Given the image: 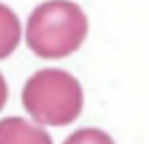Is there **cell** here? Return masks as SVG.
<instances>
[{
  "instance_id": "obj_1",
  "label": "cell",
  "mask_w": 149,
  "mask_h": 144,
  "mask_svg": "<svg viewBox=\"0 0 149 144\" xmlns=\"http://www.w3.org/2000/svg\"><path fill=\"white\" fill-rule=\"evenodd\" d=\"M88 33L84 9L70 0H47L33 9L26 26V42L40 58H65L74 53Z\"/></svg>"
},
{
  "instance_id": "obj_6",
  "label": "cell",
  "mask_w": 149,
  "mask_h": 144,
  "mask_svg": "<svg viewBox=\"0 0 149 144\" xmlns=\"http://www.w3.org/2000/svg\"><path fill=\"white\" fill-rule=\"evenodd\" d=\"M5 102H7V84H5V77L0 74V109L5 107Z\"/></svg>"
},
{
  "instance_id": "obj_4",
  "label": "cell",
  "mask_w": 149,
  "mask_h": 144,
  "mask_svg": "<svg viewBox=\"0 0 149 144\" xmlns=\"http://www.w3.org/2000/svg\"><path fill=\"white\" fill-rule=\"evenodd\" d=\"M19 42H21V21L7 5H0V60L12 56Z\"/></svg>"
},
{
  "instance_id": "obj_2",
  "label": "cell",
  "mask_w": 149,
  "mask_h": 144,
  "mask_svg": "<svg viewBox=\"0 0 149 144\" xmlns=\"http://www.w3.org/2000/svg\"><path fill=\"white\" fill-rule=\"evenodd\" d=\"M21 102L37 123L68 125L79 116L84 105V93L79 81L70 72L47 67L35 72L26 81Z\"/></svg>"
},
{
  "instance_id": "obj_3",
  "label": "cell",
  "mask_w": 149,
  "mask_h": 144,
  "mask_svg": "<svg viewBox=\"0 0 149 144\" xmlns=\"http://www.w3.org/2000/svg\"><path fill=\"white\" fill-rule=\"evenodd\" d=\"M0 144H54L51 137L40 128L19 116L0 121Z\"/></svg>"
},
{
  "instance_id": "obj_5",
  "label": "cell",
  "mask_w": 149,
  "mask_h": 144,
  "mask_svg": "<svg viewBox=\"0 0 149 144\" xmlns=\"http://www.w3.org/2000/svg\"><path fill=\"white\" fill-rule=\"evenodd\" d=\"M63 144H114V139L98 128H81L77 132H72Z\"/></svg>"
}]
</instances>
